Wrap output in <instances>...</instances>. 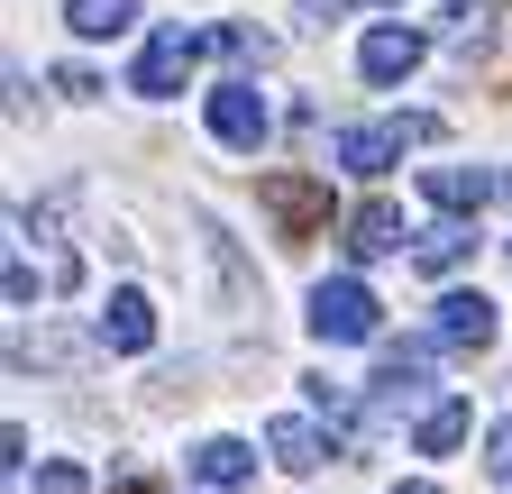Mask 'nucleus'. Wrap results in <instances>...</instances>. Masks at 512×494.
I'll use <instances>...</instances> for the list:
<instances>
[{
    "label": "nucleus",
    "instance_id": "1",
    "mask_svg": "<svg viewBox=\"0 0 512 494\" xmlns=\"http://www.w3.org/2000/svg\"><path fill=\"white\" fill-rule=\"evenodd\" d=\"M302 321H311L320 348H366V339L384 330V302H375L357 275H330V284H311V312H302Z\"/></svg>",
    "mask_w": 512,
    "mask_h": 494
},
{
    "label": "nucleus",
    "instance_id": "2",
    "mask_svg": "<svg viewBox=\"0 0 512 494\" xmlns=\"http://www.w3.org/2000/svg\"><path fill=\"white\" fill-rule=\"evenodd\" d=\"M430 138H439L430 110H412V119H366V129H339V165L348 174H394L403 147H430Z\"/></svg>",
    "mask_w": 512,
    "mask_h": 494
},
{
    "label": "nucleus",
    "instance_id": "3",
    "mask_svg": "<svg viewBox=\"0 0 512 494\" xmlns=\"http://www.w3.org/2000/svg\"><path fill=\"white\" fill-rule=\"evenodd\" d=\"M192 55H202V37H192V28H156V37H147V55H138V74H128V92H138V101H165V92H183Z\"/></svg>",
    "mask_w": 512,
    "mask_h": 494
},
{
    "label": "nucleus",
    "instance_id": "4",
    "mask_svg": "<svg viewBox=\"0 0 512 494\" xmlns=\"http://www.w3.org/2000/svg\"><path fill=\"white\" fill-rule=\"evenodd\" d=\"M421 55H430V37H421V28L384 19V28H366V46H357V74H366V83H412Z\"/></svg>",
    "mask_w": 512,
    "mask_h": 494
},
{
    "label": "nucleus",
    "instance_id": "5",
    "mask_svg": "<svg viewBox=\"0 0 512 494\" xmlns=\"http://www.w3.org/2000/svg\"><path fill=\"white\" fill-rule=\"evenodd\" d=\"M211 138L220 147H266V92H256L247 74L211 92Z\"/></svg>",
    "mask_w": 512,
    "mask_h": 494
},
{
    "label": "nucleus",
    "instance_id": "6",
    "mask_svg": "<svg viewBox=\"0 0 512 494\" xmlns=\"http://www.w3.org/2000/svg\"><path fill=\"white\" fill-rule=\"evenodd\" d=\"M256 202H266V211L302 238V229L330 220V183H311V174H266V183H256Z\"/></svg>",
    "mask_w": 512,
    "mask_h": 494
},
{
    "label": "nucleus",
    "instance_id": "7",
    "mask_svg": "<svg viewBox=\"0 0 512 494\" xmlns=\"http://www.w3.org/2000/svg\"><path fill=\"white\" fill-rule=\"evenodd\" d=\"M430 339H439V348H485V339H494V302H485L476 284L439 293V312H430Z\"/></svg>",
    "mask_w": 512,
    "mask_h": 494
},
{
    "label": "nucleus",
    "instance_id": "8",
    "mask_svg": "<svg viewBox=\"0 0 512 494\" xmlns=\"http://www.w3.org/2000/svg\"><path fill=\"white\" fill-rule=\"evenodd\" d=\"M101 348H119V357H138V348H156V302L119 284V293L101 302Z\"/></svg>",
    "mask_w": 512,
    "mask_h": 494
},
{
    "label": "nucleus",
    "instance_id": "9",
    "mask_svg": "<svg viewBox=\"0 0 512 494\" xmlns=\"http://www.w3.org/2000/svg\"><path fill=\"white\" fill-rule=\"evenodd\" d=\"M421 193H430L439 211H458V220H467V211L494 202V174H485V165H430V174H421Z\"/></svg>",
    "mask_w": 512,
    "mask_h": 494
},
{
    "label": "nucleus",
    "instance_id": "10",
    "mask_svg": "<svg viewBox=\"0 0 512 494\" xmlns=\"http://www.w3.org/2000/svg\"><path fill=\"white\" fill-rule=\"evenodd\" d=\"M183 476H192V485H211V494H229V485L256 476V449H247V440H202V449L183 458Z\"/></svg>",
    "mask_w": 512,
    "mask_h": 494
},
{
    "label": "nucleus",
    "instance_id": "11",
    "mask_svg": "<svg viewBox=\"0 0 512 494\" xmlns=\"http://www.w3.org/2000/svg\"><path fill=\"white\" fill-rule=\"evenodd\" d=\"M266 449H275V467H284V476H311L320 458H330V440H320V421H302V412H284V421L266 430Z\"/></svg>",
    "mask_w": 512,
    "mask_h": 494
},
{
    "label": "nucleus",
    "instance_id": "12",
    "mask_svg": "<svg viewBox=\"0 0 512 494\" xmlns=\"http://www.w3.org/2000/svg\"><path fill=\"white\" fill-rule=\"evenodd\" d=\"M394 247H403V211L394 202H366L357 220H348V257L366 266V257H394Z\"/></svg>",
    "mask_w": 512,
    "mask_h": 494
},
{
    "label": "nucleus",
    "instance_id": "13",
    "mask_svg": "<svg viewBox=\"0 0 512 494\" xmlns=\"http://www.w3.org/2000/svg\"><path fill=\"white\" fill-rule=\"evenodd\" d=\"M64 28L74 37H128L138 28V0H64Z\"/></svg>",
    "mask_w": 512,
    "mask_h": 494
},
{
    "label": "nucleus",
    "instance_id": "14",
    "mask_svg": "<svg viewBox=\"0 0 512 494\" xmlns=\"http://www.w3.org/2000/svg\"><path fill=\"white\" fill-rule=\"evenodd\" d=\"M494 19H503V0H458V10H448V55H476L485 37H494Z\"/></svg>",
    "mask_w": 512,
    "mask_h": 494
},
{
    "label": "nucleus",
    "instance_id": "15",
    "mask_svg": "<svg viewBox=\"0 0 512 494\" xmlns=\"http://www.w3.org/2000/svg\"><path fill=\"white\" fill-rule=\"evenodd\" d=\"M467 247H476V229H458V211H448V220H439V229L412 247V266H421V275H448V266L467 257Z\"/></svg>",
    "mask_w": 512,
    "mask_h": 494
},
{
    "label": "nucleus",
    "instance_id": "16",
    "mask_svg": "<svg viewBox=\"0 0 512 494\" xmlns=\"http://www.w3.org/2000/svg\"><path fill=\"white\" fill-rule=\"evenodd\" d=\"M458 440H467V403H430L421 412V458H448Z\"/></svg>",
    "mask_w": 512,
    "mask_h": 494
},
{
    "label": "nucleus",
    "instance_id": "17",
    "mask_svg": "<svg viewBox=\"0 0 512 494\" xmlns=\"http://www.w3.org/2000/svg\"><path fill=\"white\" fill-rule=\"evenodd\" d=\"M37 494H92V476L74 458H55V467H37Z\"/></svg>",
    "mask_w": 512,
    "mask_h": 494
},
{
    "label": "nucleus",
    "instance_id": "18",
    "mask_svg": "<svg viewBox=\"0 0 512 494\" xmlns=\"http://www.w3.org/2000/svg\"><path fill=\"white\" fill-rule=\"evenodd\" d=\"M485 476L512 485V421H494V440H485Z\"/></svg>",
    "mask_w": 512,
    "mask_h": 494
},
{
    "label": "nucleus",
    "instance_id": "19",
    "mask_svg": "<svg viewBox=\"0 0 512 494\" xmlns=\"http://www.w3.org/2000/svg\"><path fill=\"white\" fill-rule=\"evenodd\" d=\"M55 92H74V101H92V92H101V74H92V65H64V74H55Z\"/></svg>",
    "mask_w": 512,
    "mask_h": 494
},
{
    "label": "nucleus",
    "instance_id": "20",
    "mask_svg": "<svg viewBox=\"0 0 512 494\" xmlns=\"http://www.w3.org/2000/svg\"><path fill=\"white\" fill-rule=\"evenodd\" d=\"M330 10H375V0H330Z\"/></svg>",
    "mask_w": 512,
    "mask_h": 494
},
{
    "label": "nucleus",
    "instance_id": "21",
    "mask_svg": "<svg viewBox=\"0 0 512 494\" xmlns=\"http://www.w3.org/2000/svg\"><path fill=\"white\" fill-rule=\"evenodd\" d=\"M394 494H439V485H394Z\"/></svg>",
    "mask_w": 512,
    "mask_h": 494
}]
</instances>
